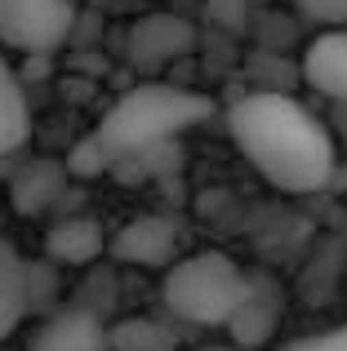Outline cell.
Returning a JSON list of instances; mask_svg holds the SVG:
<instances>
[{
	"label": "cell",
	"instance_id": "277c9868",
	"mask_svg": "<svg viewBox=\"0 0 347 351\" xmlns=\"http://www.w3.org/2000/svg\"><path fill=\"white\" fill-rule=\"evenodd\" d=\"M76 0H0V49L45 58L67 45Z\"/></svg>",
	"mask_w": 347,
	"mask_h": 351
},
{
	"label": "cell",
	"instance_id": "3957f363",
	"mask_svg": "<svg viewBox=\"0 0 347 351\" xmlns=\"http://www.w3.org/2000/svg\"><path fill=\"white\" fill-rule=\"evenodd\" d=\"M254 276L218 249L187 254L160 276V307L169 320L191 329H227L245 307Z\"/></svg>",
	"mask_w": 347,
	"mask_h": 351
},
{
	"label": "cell",
	"instance_id": "9c48e42d",
	"mask_svg": "<svg viewBox=\"0 0 347 351\" xmlns=\"http://www.w3.org/2000/svg\"><path fill=\"white\" fill-rule=\"evenodd\" d=\"M32 316V263L9 240H0V343L23 329Z\"/></svg>",
	"mask_w": 347,
	"mask_h": 351
},
{
	"label": "cell",
	"instance_id": "2e32d148",
	"mask_svg": "<svg viewBox=\"0 0 347 351\" xmlns=\"http://www.w3.org/2000/svg\"><path fill=\"white\" fill-rule=\"evenodd\" d=\"M276 351H347V325H339V329H321V334L285 338Z\"/></svg>",
	"mask_w": 347,
	"mask_h": 351
},
{
	"label": "cell",
	"instance_id": "4fadbf2b",
	"mask_svg": "<svg viewBox=\"0 0 347 351\" xmlns=\"http://www.w3.org/2000/svg\"><path fill=\"white\" fill-rule=\"evenodd\" d=\"M32 129V116H27V98H23V85H18L14 67L5 62L0 53V156L18 152Z\"/></svg>",
	"mask_w": 347,
	"mask_h": 351
},
{
	"label": "cell",
	"instance_id": "ba28073f",
	"mask_svg": "<svg viewBox=\"0 0 347 351\" xmlns=\"http://www.w3.org/2000/svg\"><path fill=\"white\" fill-rule=\"evenodd\" d=\"M303 80L325 98L347 103V27L316 32L303 49Z\"/></svg>",
	"mask_w": 347,
	"mask_h": 351
},
{
	"label": "cell",
	"instance_id": "e0dca14e",
	"mask_svg": "<svg viewBox=\"0 0 347 351\" xmlns=\"http://www.w3.org/2000/svg\"><path fill=\"white\" fill-rule=\"evenodd\" d=\"M200 351H245V347H236V343H218V347H200Z\"/></svg>",
	"mask_w": 347,
	"mask_h": 351
},
{
	"label": "cell",
	"instance_id": "30bf717a",
	"mask_svg": "<svg viewBox=\"0 0 347 351\" xmlns=\"http://www.w3.org/2000/svg\"><path fill=\"white\" fill-rule=\"evenodd\" d=\"M67 182H71L67 160H32L18 169L9 196H14L18 214H49L58 205V196L67 191Z\"/></svg>",
	"mask_w": 347,
	"mask_h": 351
},
{
	"label": "cell",
	"instance_id": "6da1fadb",
	"mask_svg": "<svg viewBox=\"0 0 347 351\" xmlns=\"http://www.w3.org/2000/svg\"><path fill=\"white\" fill-rule=\"evenodd\" d=\"M227 134L236 152L259 169L263 182H272L285 196H312L334 178V134L307 112L298 98L280 89L241 94L227 107Z\"/></svg>",
	"mask_w": 347,
	"mask_h": 351
},
{
	"label": "cell",
	"instance_id": "5b68a950",
	"mask_svg": "<svg viewBox=\"0 0 347 351\" xmlns=\"http://www.w3.org/2000/svg\"><path fill=\"white\" fill-rule=\"evenodd\" d=\"M27 351H112L107 320L89 302H58L27 338Z\"/></svg>",
	"mask_w": 347,
	"mask_h": 351
},
{
	"label": "cell",
	"instance_id": "7a4b0ae2",
	"mask_svg": "<svg viewBox=\"0 0 347 351\" xmlns=\"http://www.w3.org/2000/svg\"><path fill=\"white\" fill-rule=\"evenodd\" d=\"M214 103L196 89L165 85V80H147L134 85L98 116V125L76 143V152L67 156L71 178H98L112 173L121 165L139 160V156L165 147L169 138L196 129L200 120H209Z\"/></svg>",
	"mask_w": 347,
	"mask_h": 351
},
{
	"label": "cell",
	"instance_id": "8992f818",
	"mask_svg": "<svg viewBox=\"0 0 347 351\" xmlns=\"http://www.w3.org/2000/svg\"><path fill=\"white\" fill-rule=\"evenodd\" d=\"M107 254L125 267H160V271H169L178 263V223L165 214H139L107 240Z\"/></svg>",
	"mask_w": 347,
	"mask_h": 351
},
{
	"label": "cell",
	"instance_id": "7c38bea8",
	"mask_svg": "<svg viewBox=\"0 0 347 351\" xmlns=\"http://www.w3.org/2000/svg\"><path fill=\"white\" fill-rule=\"evenodd\" d=\"M107 343L112 351H174L178 329L165 316H121L116 325H107Z\"/></svg>",
	"mask_w": 347,
	"mask_h": 351
},
{
	"label": "cell",
	"instance_id": "8fae6325",
	"mask_svg": "<svg viewBox=\"0 0 347 351\" xmlns=\"http://www.w3.org/2000/svg\"><path fill=\"white\" fill-rule=\"evenodd\" d=\"M276 320H280V293L272 289L267 280H254L250 298H245V307L236 311V320L227 325V334H232L236 347L254 351L259 343H267V338H272Z\"/></svg>",
	"mask_w": 347,
	"mask_h": 351
},
{
	"label": "cell",
	"instance_id": "52a82bcc",
	"mask_svg": "<svg viewBox=\"0 0 347 351\" xmlns=\"http://www.w3.org/2000/svg\"><path fill=\"white\" fill-rule=\"evenodd\" d=\"M107 236L103 223L94 214H71L45 232V258L53 267H94L107 254Z\"/></svg>",
	"mask_w": 347,
	"mask_h": 351
},
{
	"label": "cell",
	"instance_id": "5bb4252c",
	"mask_svg": "<svg viewBox=\"0 0 347 351\" xmlns=\"http://www.w3.org/2000/svg\"><path fill=\"white\" fill-rule=\"evenodd\" d=\"M191 45V27L174 23V18H152V23L134 27V58H147V49H160V58L182 53Z\"/></svg>",
	"mask_w": 347,
	"mask_h": 351
},
{
	"label": "cell",
	"instance_id": "9a60e30c",
	"mask_svg": "<svg viewBox=\"0 0 347 351\" xmlns=\"http://www.w3.org/2000/svg\"><path fill=\"white\" fill-rule=\"evenodd\" d=\"M294 9L316 23L321 32H334V27H347V0H294Z\"/></svg>",
	"mask_w": 347,
	"mask_h": 351
}]
</instances>
